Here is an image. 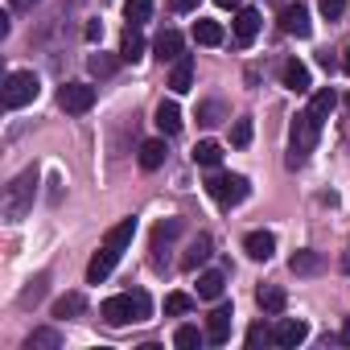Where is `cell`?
Listing matches in <instances>:
<instances>
[{
  "label": "cell",
  "instance_id": "cell-12",
  "mask_svg": "<svg viewBox=\"0 0 350 350\" xmlns=\"http://www.w3.org/2000/svg\"><path fill=\"white\" fill-rule=\"evenodd\" d=\"M152 54H157L161 62H178V58H182V33H178V29H161L157 42H152Z\"/></svg>",
  "mask_w": 350,
  "mask_h": 350
},
{
  "label": "cell",
  "instance_id": "cell-10",
  "mask_svg": "<svg viewBox=\"0 0 350 350\" xmlns=\"http://www.w3.org/2000/svg\"><path fill=\"white\" fill-rule=\"evenodd\" d=\"M305 338H309V325L297 321V317H280L276 329H272V342H276V346H301Z\"/></svg>",
  "mask_w": 350,
  "mask_h": 350
},
{
  "label": "cell",
  "instance_id": "cell-7",
  "mask_svg": "<svg viewBox=\"0 0 350 350\" xmlns=\"http://www.w3.org/2000/svg\"><path fill=\"white\" fill-rule=\"evenodd\" d=\"M58 107L70 111V116L91 111V107H95V87H91V83H66V87L58 91Z\"/></svg>",
  "mask_w": 350,
  "mask_h": 350
},
{
  "label": "cell",
  "instance_id": "cell-4",
  "mask_svg": "<svg viewBox=\"0 0 350 350\" xmlns=\"http://www.w3.org/2000/svg\"><path fill=\"white\" fill-rule=\"evenodd\" d=\"M317 120H313V111H301V116H293V128H288V169H301L305 161H309V152H313V144H317Z\"/></svg>",
  "mask_w": 350,
  "mask_h": 350
},
{
  "label": "cell",
  "instance_id": "cell-40",
  "mask_svg": "<svg viewBox=\"0 0 350 350\" xmlns=\"http://www.w3.org/2000/svg\"><path fill=\"white\" fill-rule=\"evenodd\" d=\"M9 5H13V9H21V13H25V9H33V5H38V0H9Z\"/></svg>",
  "mask_w": 350,
  "mask_h": 350
},
{
  "label": "cell",
  "instance_id": "cell-5",
  "mask_svg": "<svg viewBox=\"0 0 350 350\" xmlns=\"http://www.w3.org/2000/svg\"><path fill=\"white\" fill-rule=\"evenodd\" d=\"M206 194H211L219 206H239V202L252 194V182L239 178V173H211V178H206Z\"/></svg>",
  "mask_w": 350,
  "mask_h": 350
},
{
  "label": "cell",
  "instance_id": "cell-36",
  "mask_svg": "<svg viewBox=\"0 0 350 350\" xmlns=\"http://www.w3.org/2000/svg\"><path fill=\"white\" fill-rule=\"evenodd\" d=\"M317 5H321V13H325L329 21H338V17L346 13V0H317Z\"/></svg>",
  "mask_w": 350,
  "mask_h": 350
},
{
  "label": "cell",
  "instance_id": "cell-37",
  "mask_svg": "<svg viewBox=\"0 0 350 350\" xmlns=\"http://www.w3.org/2000/svg\"><path fill=\"white\" fill-rule=\"evenodd\" d=\"M260 342H272V329H268V325H264V321H260V325H252V329H247V346H260Z\"/></svg>",
  "mask_w": 350,
  "mask_h": 350
},
{
  "label": "cell",
  "instance_id": "cell-38",
  "mask_svg": "<svg viewBox=\"0 0 350 350\" xmlns=\"http://www.w3.org/2000/svg\"><path fill=\"white\" fill-rule=\"evenodd\" d=\"M202 5V0H173V9H178V13H194Z\"/></svg>",
  "mask_w": 350,
  "mask_h": 350
},
{
  "label": "cell",
  "instance_id": "cell-29",
  "mask_svg": "<svg viewBox=\"0 0 350 350\" xmlns=\"http://www.w3.org/2000/svg\"><path fill=\"white\" fill-rule=\"evenodd\" d=\"M124 17H128L132 25H144V21L152 17V0H124Z\"/></svg>",
  "mask_w": 350,
  "mask_h": 350
},
{
  "label": "cell",
  "instance_id": "cell-26",
  "mask_svg": "<svg viewBox=\"0 0 350 350\" xmlns=\"http://www.w3.org/2000/svg\"><path fill=\"white\" fill-rule=\"evenodd\" d=\"M178 231H182V219H165V223H157V231H152V252L161 256V247H169V239L178 235ZM157 256H152V260H157Z\"/></svg>",
  "mask_w": 350,
  "mask_h": 350
},
{
  "label": "cell",
  "instance_id": "cell-33",
  "mask_svg": "<svg viewBox=\"0 0 350 350\" xmlns=\"http://www.w3.org/2000/svg\"><path fill=\"white\" fill-rule=\"evenodd\" d=\"M87 66H91V75H95V79L116 75V58H111V54H103V50H99V54H91V58H87Z\"/></svg>",
  "mask_w": 350,
  "mask_h": 350
},
{
  "label": "cell",
  "instance_id": "cell-11",
  "mask_svg": "<svg viewBox=\"0 0 350 350\" xmlns=\"http://www.w3.org/2000/svg\"><path fill=\"white\" fill-rule=\"evenodd\" d=\"M280 83H284L293 95H305V91L313 87V83H309V66H305V62H297V58H288V62L280 66Z\"/></svg>",
  "mask_w": 350,
  "mask_h": 350
},
{
  "label": "cell",
  "instance_id": "cell-3",
  "mask_svg": "<svg viewBox=\"0 0 350 350\" xmlns=\"http://www.w3.org/2000/svg\"><path fill=\"white\" fill-rule=\"evenodd\" d=\"M33 194H38V169L17 173V178L5 186V202H0L5 219H9V223H21V219L33 211Z\"/></svg>",
  "mask_w": 350,
  "mask_h": 350
},
{
  "label": "cell",
  "instance_id": "cell-30",
  "mask_svg": "<svg viewBox=\"0 0 350 350\" xmlns=\"http://www.w3.org/2000/svg\"><path fill=\"white\" fill-rule=\"evenodd\" d=\"M206 342V334L198 329V325H182L178 334H173V346H182V350H194V346H202Z\"/></svg>",
  "mask_w": 350,
  "mask_h": 350
},
{
  "label": "cell",
  "instance_id": "cell-25",
  "mask_svg": "<svg viewBox=\"0 0 350 350\" xmlns=\"http://www.w3.org/2000/svg\"><path fill=\"white\" fill-rule=\"evenodd\" d=\"M165 165V140H144L140 144V169H161Z\"/></svg>",
  "mask_w": 350,
  "mask_h": 350
},
{
  "label": "cell",
  "instance_id": "cell-1",
  "mask_svg": "<svg viewBox=\"0 0 350 350\" xmlns=\"http://www.w3.org/2000/svg\"><path fill=\"white\" fill-rule=\"evenodd\" d=\"M132 235H136V219H124V223H116V227L103 235V247H99V252L91 256V264H87V280H91V284H103V280L116 272V264H120V256L128 252Z\"/></svg>",
  "mask_w": 350,
  "mask_h": 350
},
{
  "label": "cell",
  "instance_id": "cell-20",
  "mask_svg": "<svg viewBox=\"0 0 350 350\" xmlns=\"http://www.w3.org/2000/svg\"><path fill=\"white\" fill-rule=\"evenodd\" d=\"M223 288H227V276H223V272H202V276H198V297H202V301H219Z\"/></svg>",
  "mask_w": 350,
  "mask_h": 350
},
{
  "label": "cell",
  "instance_id": "cell-43",
  "mask_svg": "<svg viewBox=\"0 0 350 350\" xmlns=\"http://www.w3.org/2000/svg\"><path fill=\"white\" fill-rule=\"evenodd\" d=\"M219 5H223V9H235V5H239V0H219Z\"/></svg>",
  "mask_w": 350,
  "mask_h": 350
},
{
  "label": "cell",
  "instance_id": "cell-22",
  "mask_svg": "<svg viewBox=\"0 0 350 350\" xmlns=\"http://www.w3.org/2000/svg\"><path fill=\"white\" fill-rule=\"evenodd\" d=\"M194 161H198L202 169H215V165L223 161V144H219V140H198V144H194Z\"/></svg>",
  "mask_w": 350,
  "mask_h": 350
},
{
  "label": "cell",
  "instance_id": "cell-23",
  "mask_svg": "<svg viewBox=\"0 0 350 350\" xmlns=\"http://www.w3.org/2000/svg\"><path fill=\"white\" fill-rule=\"evenodd\" d=\"M58 346H62V334L50 329V325H46V329H33V334L25 338V350H58Z\"/></svg>",
  "mask_w": 350,
  "mask_h": 350
},
{
  "label": "cell",
  "instance_id": "cell-15",
  "mask_svg": "<svg viewBox=\"0 0 350 350\" xmlns=\"http://www.w3.org/2000/svg\"><path fill=\"white\" fill-rule=\"evenodd\" d=\"M157 128H161L165 136H178V132H182V107L173 103V99H165V103L157 107Z\"/></svg>",
  "mask_w": 350,
  "mask_h": 350
},
{
  "label": "cell",
  "instance_id": "cell-6",
  "mask_svg": "<svg viewBox=\"0 0 350 350\" xmlns=\"http://www.w3.org/2000/svg\"><path fill=\"white\" fill-rule=\"evenodd\" d=\"M38 91H42V83H38V75H33V70H13V75L5 79V107H9V111H17V107L33 103V99H38Z\"/></svg>",
  "mask_w": 350,
  "mask_h": 350
},
{
  "label": "cell",
  "instance_id": "cell-21",
  "mask_svg": "<svg viewBox=\"0 0 350 350\" xmlns=\"http://www.w3.org/2000/svg\"><path fill=\"white\" fill-rule=\"evenodd\" d=\"M256 301H260V309H264V313H284V305H288L284 288H276V284H264V288L256 293Z\"/></svg>",
  "mask_w": 350,
  "mask_h": 350
},
{
  "label": "cell",
  "instance_id": "cell-2",
  "mask_svg": "<svg viewBox=\"0 0 350 350\" xmlns=\"http://www.w3.org/2000/svg\"><path fill=\"white\" fill-rule=\"evenodd\" d=\"M148 313H152V301H148V293H144V288H136V293H120V297H107V301L99 305V317H103L107 325L148 321Z\"/></svg>",
  "mask_w": 350,
  "mask_h": 350
},
{
  "label": "cell",
  "instance_id": "cell-32",
  "mask_svg": "<svg viewBox=\"0 0 350 350\" xmlns=\"http://www.w3.org/2000/svg\"><path fill=\"white\" fill-rule=\"evenodd\" d=\"M194 309V297H186V293H169L165 297V313L169 317H182V313H190Z\"/></svg>",
  "mask_w": 350,
  "mask_h": 350
},
{
  "label": "cell",
  "instance_id": "cell-19",
  "mask_svg": "<svg viewBox=\"0 0 350 350\" xmlns=\"http://www.w3.org/2000/svg\"><path fill=\"white\" fill-rule=\"evenodd\" d=\"M190 83H194V62H190V58L182 54L178 62H173V75H169V87H173V91H178V95H186V91H190Z\"/></svg>",
  "mask_w": 350,
  "mask_h": 350
},
{
  "label": "cell",
  "instance_id": "cell-8",
  "mask_svg": "<svg viewBox=\"0 0 350 350\" xmlns=\"http://www.w3.org/2000/svg\"><path fill=\"white\" fill-rule=\"evenodd\" d=\"M280 29L293 33V38H309V33H313L309 9H305V5H284V9H280Z\"/></svg>",
  "mask_w": 350,
  "mask_h": 350
},
{
  "label": "cell",
  "instance_id": "cell-39",
  "mask_svg": "<svg viewBox=\"0 0 350 350\" xmlns=\"http://www.w3.org/2000/svg\"><path fill=\"white\" fill-rule=\"evenodd\" d=\"M99 38H103V25H99V21H91V25H87V42H99Z\"/></svg>",
  "mask_w": 350,
  "mask_h": 350
},
{
  "label": "cell",
  "instance_id": "cell-34",
  "mask_svg": "<svg viewBox=\"0 0 350 350\" xmlns=\"http://www.w3.org/2000/svg\"><path fill=\"white\" fill-rule=\"evenodd\" d=\"M231 144H235V148H247V144H252V120H247V116L235 120V128H231Z\"/></svg>",
  "mask_w": 350,
  "mask_h": 350
},
{
  "label": "cell",
  "instance_id": "cell-28",
  "mask_svg": "<svg viewBox=\"0 0 350 350\" xmlns=\"http://www.w3.org/2000/svg\"><path fill=\"white\" fill-rule=\"evenodd\" d=\"M83 309H87L83 293H66V297H58V301H54V317H79Z\"/></svg>",
  "mask_w": 350,
  "mask_h": 350
},
{
  "label": "cell",
  "instance_id": "cell-9",
  "mask_svg": "<svg viewBox=\"0 0 350 350\" xmlns=\"http://www.w3.org/2000/svg\"><path fill=\"white\" fill-rule=\"evenodd\" d=\"M231 321H235L231 305H219V309H215V313L206 317V342H215V346L231 342Z\"/></svg>",
  "mask_w": 350,
  "mask_h": 350
},
{
  "label": "cell",
  "instance_id": "cell-44",
  "mask_svg": "<svg viewBox=\"0 0 350 350\" xmlns=\"http://www.w3.org/2000/svg\"><path fill=\"white\" fill-rule=\"evenodd\" d=\"M346 111H350V95H346Z\"/></svg>",
  "mask_w": 350,
  "mask_h": 350
},
{
  "label": "cell",
  "instance_id": "cell-16",
  "mask_svg": "<svg viewBox=\"0 0 350 350\" xmlns=\"http://www.w3.org/2000/svg\"><path fill=\"white\" fill-rule=\"evenodd\" d=\"M120 58H124V62H140V58H144L140 25H128V29H124V38H120Z\"/></svg>",
  "mask_w": 350,
  "mask_h": 350
},
{
  "label": "cell",
  "instance_id": "cell-13",
  "mask_svg": "<svg viewBox=\"0 0 350 350\" xmlns=\"http://www.w3.org/2000/svg\"><path fill=\"white\" fill-rule=\"evenodd\" d=\"M243 252H247L252 260H272V252H276V235H272V231H247Z\"/></svg>",
  "mask_w": 350,
  "mask_h": 350
},
{
  "label": "cell",
  "instance_id": "cell-41",
  "mask_svg": "<svg viewBox=\"0 0 350 350\" xmlns=\"http://www.w3.org/2000/svg\"><path fill=\"white\" fill-rule=\"evenodd\" d=\"M342 342L350 346V317H346V325H342Z\"/></svg>",
  "mask_w": 350,
  "mask_h": 350
},
{
  "label": "cell",
  "instance_id": "cell-27",
  "mask_svg": "<svg viewBox=\"0 0 350 350\" xmlns=\"http://www.w3.org/2000/svg\"><path fill=\"white\" fill-rule=\"evenodd\" d=\"M288 268H293L297 276H313V272H321V256H317V252H297V256L288 260Z\"/></svg>",
  "mask_w": 350,
  "mask_h": 350
},
{
  "label": "cell",
  "instance_id": "cell-35",
  "mask_svg": "<svg viewBox=\"0 0 350 350\" xmlns=\"http://www.w3.org/2000/svg\"><path fill=\"white\" fill-rule=\"evenodd\" d=\"M42 293H46V276H38V280H29V288L21 293V305H38V301H42Z\"/></svg>",
  "mask_w": 350,
  "mask_h": 350
},
{
  "label": "cell",
  "instance_id": "cell-31",
  "mask_svg": "<svg viewBox=\"0 0 350 350\" xmlns=\"http://www.w3.org/2000/svg\"><path fill=\"white\" fill-rule=\"evenodd\" d=\"M223 120H227V107H223L219 99H211V103H202V107H198V124L215 128V124H223Z\"/></svg>",
  "mask_w": 350,
  "mask_h": 350
},
{
  "label": "cell",
  "instance_id": "cell-14",
  "mask_svg": "<svg viewBox=\"0 0 350 350\" xmlns=\"http://www.w3.org/2000/svg\"><path fill=\"white\" fill-rule=\"evenodd\" d=\"M256 33H260V13H256V9H239V13H235V42H239V46H252Z\"/></svg>",
  "mask_w": 350,
  "mask_h": 350
},
{
  "label": "cell",
  "instance_id": "cell-17",
  "mask_svg": "<svg viewBox=\"0 0 350 350\" xmlns=\"http://www.w3.org/2000/svg\"><path fill=\"white\" fill-rule=\"evenodd\" d=\"M334 107H338V95H334V87H321V91H313V99H309V111H313V120H317V124H325Z\"/></svg>",
  "mask_w": 350,
  "mask_h": 350
},
{
  "label": "cell",
  "instance_id": "cell-24",
  "mask_svg": "<svg viewBox=\"0 0 350 350\" xmlns=\"http://www.w3.org/2000/svg\"><path fill=\"white\" fill-rule=\"evenodd\" d=\"M194 42H198V46H219V42H223V25L198 17V21H194Z\"/></svg>",
  "mask_w": 350,
  "mask_h": 350
},
{
  "label": "cell",
  "instance_id": "cell-42",
  "mask_svg": "<svg viewBox=\"0 0 350 350\" xmlns=\"http://www.w3.org/2000/svg\"><path fill=\"white\" fill-rule=\"evenodd\" d=\"M342 70L350 75V46H346V54H342Z\"/></svg>",
  "mask_w": 350,
  "mask_h": 350
},
{
  "label": "cell",
  "instance_id": "cell-18",
  "mask_svg": "<svg viewBox=\"0 0 350 350\" xmlns=\"http://www.w3.org/2000/svg\"><path fill=\"white\" fill-rule=\"evenodd\" d=\"M211 256H215V252H211V235H198V239L186 247V256H182V268H186V272H194V268H198V264H206Z\"/></svg>",
  "mask_w": 350,
  "mask_h": 350
}]
</instances>
